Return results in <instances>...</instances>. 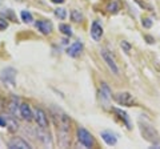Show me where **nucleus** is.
<instances>
[{"label": "nucleus", "instance_id": "nucleus-1", "mask_svg": "<svg viewBox=\"0 0 160 149\" xmlns=\"http://www.w3.org/2000/svg\"><path fill=\"white\" fill-rule=\"evenodd\" d=\"M15 77H16V69L12 67H8L6 69H3L0 73V80L4 85L7 87H15Z\"/></svg>", "mask_w": 160, "mask_h": 149}, {"label": "nucleus", "instance_id": "nucleus-2", "mask_svg": "<svg viewBox=\"0 0 160 149\" xmlns=\"http://www.w3.org/2000/svg\"><path fill=\"white\" fill-rule=\"evenodd\" d=\"M78 138H79L80 144H83L86 148H92L95 144L92 135L84 128H78Z\"/></svg>", "mask_w": 160, "mask_h": 149}, {"label": "nucleus", "instance_id": "nucleus-3", "mask_svg": "<svg viewBox=\"0 0 160 149\" xmlns=\"http://www.w3.org/2000/svg\"><path fill=\"white\" fill-rule=\"evenodd\" d=\"M140 129H142V133H143V136H144V138H146L147 141L156 142L159 140L158 132L155 131L151 125H148V124H140Z\"/></svg>", "mask_w": 160, "mask_h": 149}, {"label": "nucleus", "instance_id": "nucleus-4", "mask_svg": "<svg viewBox=\"0 0 160 149\" xmlns=\"http://www.w3.org/2000/svg\"><path fill=\"white\" fill-rule=\"evenodd\" d=\"M100 53H102L103 60L106 61V64L108 65L109 71H111L113 74H116V76H118V74L120 73V72H119V67H118V64L115 63V59L112 57V55L109 53V52L107 51V49H102V52H100Z\"/></svg>", "mask_w": 160, "mask_h": 149}, {"label": "nucleus", "instance_id": "nucleus-5", "mask_svg": "<svg viewBox=\"0 0 160 149\" xmlns=\"http://www.w3.org/2000/svg\"><path fill=\"white\" fill-rule=\"evenodd\" d=\"M33 117L36 120L38 125L42 128V129H47L48 127V117H47V113L40 108H36L35 109V113H33Z\"/></svg>", "mask_w": 160, "mask_h": 149}, {"label": "nucleus", "instance_id": "nucleus-6", "mask_svg": "<svg viewBox=\"0 0 160 149\" xmlns=\"http://www.w3.org/2000/svg\"><path fill=\"white\" fill-rule=\"evenodd\" d=\"M115 100H116L120 105H126V107H131L133 104V97L129 92H119L115 95Z\"/></svg>", "mask_w": 160, "mask_h": 149}, {"label": "nucleus", "instance_id": "nucleus-7", "mask_svg": "<svg viewBox=\"0 0 160 149\" xmlns=\"http://www.w3.org/2000/svg\"><path fill=\"white\" fill-rule=\"evenodd\" d=\"M100 99H102V101L106 104V105H108L109 100L112 99V91L111 88L108 87L107 83H102V85H100Z\"/></svg>", "mask_w": 160, "mask_h": 149}, {"label": "nucleus", "instance_id": "nucleus-8", "mask_svg": "<svg viewBox=\"0 0 160 149\" xmlns=\"http://www.w3.org/2000/svg\"><path fill=\"white\" fill-rule=\"evenodd\" d=\"M91 37L95 41H99L100 39L103 36V27L102 24H100L99 20H93L92 22V26H91Z\"/></svg>", "mask_w": 160, "mask_h": 149}, {"label": "nucleus", "instance_id": "nucleus-9", "mask_svg": "<svg viewBox=\"0 0 160 149\" xmlns=\"http://www.w3.org/2000/svg\"><path fill=\"white\" fill-rule=\"evenodd\" d=\"M8 148L9 149H31V145L24 141L23 138H13L8 142Z\"/></svg>", "mask_w": 160, "mask_h": 149}, {"label": "nucleus", "instance_id": "nucleus-10", "mask_svg": "<svg viewBox=\"0 0 160 149\" xmlns=\"http://www.w3.org/2000/svg\"><path fill=\"white\" fill-rule=\"evenodd\" d=\"M102 138L104 141H106V144L107 145H109V147H113L115 144L118 142V137H116V135L115 133H112L111 131H103L102 133Z\"/></svg>", "mask_w": 160, "mask_h": 149}, {"label": "nucleus", "instance_id": "nucleus-11", "mask_svg": "<svg viewBox=\"0 0 160 149\" xmlns=\"http://www.w3.org/2000/svg\"><path fill=\"white\" fill-rule=\"evenodd\" d=\"M20 116H22L24 120L27 121H31L33 118V113H32V109L28 104H20Z\"/></svg>", "mask_w": 160, "mask_h": 149}, {"label": "nucleus", "instance_id": "nucleus-12", "mask_svg": "<svg viewBox=\"0 0 160 149\" xmlns=\"http://www.w3.org/2000/svg\"><path fill=\"white\" fill-rule=\"evenodd\" d=\"M83 51V44L80 41H75L72 46H69L67 49V53L71 57H78L80 53Z\"/></svg>", "mask_w": 160, "mask_h": 149}, {"label": "nucleus", "instance_id": "nucleus-13", "mask_svg": "<svg viewBox=\"0 0 160 149\" xmlns=\"http://www.w3.org/2000/svg\"><path fill=\"white\" fill-rule=\"evenodd\" d=\"M36 27L39 28V31L43 35H49L52 32V24L47 20H40L36 23Z\"/></svg>", "mask_w": 160, "mask_h": 149}, {"label": "nucleus", "instance_id": "nucleus-14", "mask_svg": "<svg viewBox=\"0 0 160 149\" xmlns=\"http://www.w3.org/2000/svg\"><path fill=\"white\" fill-rule=\"evenodd\" d=\"M8 109L12 115H16L18 111L20 109V104H19V97L18 96H12L11 100H9V105H8Z\"/></svg>", "mask_w": 160, "mask_h": 149}, {"label": "nucleus", "instance_id": "nucleus-15", "mask_svg": "<svg viewBox=\"0 0 160 149\" xmlns=\"http://www.w3.org/2000/svg\"><path fill=\"white\" fill-rule=\"evenodd\" d=\"M59 31L62 32L63 35H66V36H71V35H72V29H71V27H69L68 24H60V26H59Z\"/></svg>", "mask_w": 160, "mask_h": 149}, {"label": "nucleus", "instance_id": "nucleus-16", "mask_svg": "<svg viewBox=\"0 0 160 149\" xmlns=\"http://www.w3.org/2000/svg\"><path fill=\"white\" fill-rule=\"evenodd\" d=\"M22 20L24 22V23H32L33 22V16H32V13L31 12H28V11H22Z\"/></svg>", "mask_w": 160, "mask_h": 149}, {"label": "nucleus", "instance_id": "nucleus-17", "mask_svg": "<svg viewBox=\"0 0 160 149\" xmlns=\"http://www.w3.org/2000/svg\"><path fill=\"white\" fill-rule=\"evenodd\" d=\"M113 111L116 112L118 115L122 117L124 121H126V124H127V127H128V128H131V123H129V118H128V116H127V113H126V112H123L122 109H118V108H116V109H113Z\"/></svg>", "mask_w": 160, "mask_h": 149}, {"label": "nucleus", "instance_id": "nucleus-18", "mask_svg": "<svg viewBox=\"0 0 160 149\" xmlns=\"http://www.w3.org/2000/svg\"><path fill=\"white\" fill-rule=\"evenodd\" d=\"M18 121L16 120H13V118H9V120H7V128H8V131L9 132H16V129H18Z\"/></svg>", "mask_w": 160, "mask_h": 149}, {"label": "nucleus", "instance_id": "nucleus-19", "mask_svg": "<svg viewBox=\"0 0 160 149\" xmlns=\"http://www.w3.org/2000/svg\"><path fill=\"white\" fill-rule=\"evenodd\" d=\"M71 19H72L75 23H79V22H82V20H83V15L80 13L78 9H73V11L71 12Z\"/></svg>", "mask_w": 160, "mask_h": 149}, {"label": "nucleus", "instance_id": "nucleus-20", "mask_svg": "<svg viewBox=\"0 0 160 149\" xmlns=\"http://www.w3.org/2000/svg\"><path fill=\"white\" fill-rule=\"evenodd\" d=\"M55 15H56L59 19L64 20V19L67 17V11H66V8H58V9H55Z\"/></svg>", "mask_w": 160, "mask_h": 149}, {"label": "nucleus", "instance_id": "nucleus-21", "mask_svg": "<svg viewBox=\"0 0 160 149\" xmlns=\"http://www.w3.org/2000/svg\"><path fill=\"white\" fill-rule=\"evenodd\" d=\"M107 9H108L109 12H112V13L118 12V11H119V3H118V2L109 3V4H108V7H107Z\"/></svg>", "mask_w": 160, "mask_h": 149}, {"label": "nucleus", "instance_id": "nucleus-22", "mask_svg": "<svg viewBox=\"0 0 160 149\" xmlns=\"http://www.w3.org/2000/svg\"><path fill=\"white\" fill-rule=\"evenodd\" d=\"M120 47L123 48V51L126 53H129V51H131V44L127 43V41H122L120 43Z\"/></svg>", "mask_w": 160, "mask_h": 149}, {"label": "nucleus", "instance_id": "nucleus-23", "mask_svg": "<svg viewBox=\"0 0 160 149\" xmlns=\"http://www.w3.org/2000/svg\"><path fill=\"white\" fill-rule=\"evenodd\" d=\"M142 24H143V27L149 28V27L152 26V20H151V19H144V20L142 22Z\"/></svg>", "mask_w": 160, "mask_h": 149}, {"label": "nucleus", "instance_id": "nucleus-24", "mask_svg": "<svg viewBox=\"0 0 160 149\" xmlns=\"http://www.w3.org/2000/svg\"><path fill=\"white\" fill-rule=\"evenodd\" d=\"M8 27V24L6 23V20H3V19H0V31H3V29H6Z\"/></svg>", "mask_w": 160, "mask_h": 149}, {"label": "nucleus", "instance_id": "nucleus-25", "mask_svg": "<svg viewBox=\"0 0 160 149\" xmlns=\"http://www.w3.org/2000/svg\"><path fill=\"white\" fill-rule=\"evenodd\" d=\"M0 127H7V120L0 116Z\"/></svg>", "mask_w": 160, "mask_h": 149}, {"label": "nucleus", "instance_id": "nucleus-26", "mask_svg": "<svg viewBox=\"0 0 160 149\" xmlns=\"http://www.w3.org/2000/svg\"><path fill=\"white\" fill-rule=\"evenodd\" d=\"M51 2L55 4H62V3H64V0H51Z\"/></svg>", "mask_w": 160, "mask_h": 149}, {"label": "nucleus", "instance_id": "nucleus-27", "mask_svg": "<svg viewBox=\"0 0 160 149\" xmlns=\"http://www.w3.org/2000/svg\"><path fill=\"white\" fill-rule=\"evenodd\" d=\"M146 39L148 40V43H149V44H152V43H153V39H152L151 36H146Z\"/></svg>", "mask_w": 160, "mask_h": 149}, {"label": "nucleus", "instance_id": "nucleus-28", "mask_svg": "<svg viewBox=\"0 0 160 149\" xmlns=\"http://www.w3.org/2000/svg\"><path fill=\"white\" fill-rule=\"evenodd\" d=\"M0 4H2V0H0Z\"/></svg>", "mask_w": 160, "mask_h": 149}]
</instances>
